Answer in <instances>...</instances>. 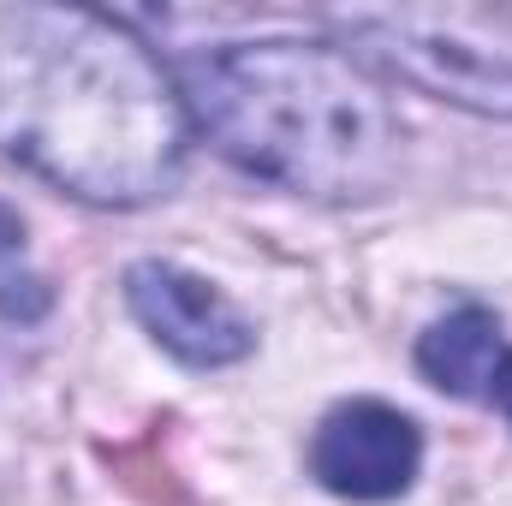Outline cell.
<instances>
[{
  "instance_id": "6da1fadb",
  "label": "cell",
  "mask_w": 512,
  "mask_h": 506,
  "mask_svg": "<svg viewBox=\"0 0 512 506\" xmlns=\"http://www.w3.org/2000/svg\"><path fill=\"white\" fill-rule=\"evenodd\" d=\"M0 143L54 191L137 209L179 185L191 108L120 18L12 6L0 12Z\"/></svg>"
},
{
  "instance_id": "7a4b0ae2",
  "label": "cell",
  "mask_w": 512,
  "mask_h": 506,
  "mask_svg": "<svg viewBox=\"0 0 512 506\" xmlns=\"http://www.w3.org/2000/svg\"><path fill=\"white\" fill-rule=\"evenodd\" d=\"M185 108L209 143L268 185L322 203L382 197L405 161L387 90L334 42H233L185 72Z\"/></svg>"
},
{
  "instance_id": "3957f363",
  "label": "cell",
  "mask_w": 512,
  "mask_h": 506,
  "mask_svg": "<svg viewBox=\"0 0 512 506\" xmlns=\"http://www.w3.org/2000/svg\"><path fill=\"white\" fill-rule=\"evenodd\" d=\"M358 66L453 102L483 120H512V6H358L334 12Z\"/></svg>"
},
{
  "instance_id": "277c9868",
  "label": "cell",
  "mask_w": 512,
  "mask_h": 506,
  "mask_svg": "<svg viewBox=\"0 0 512 506\" xmlns=\"http://www.w3.org/2000/svg\"><path fill=\"white\" fill-rule=\"evenodd\" d=\"M423 429L387 399H346L316 423L310 471L340 501H399L417 483Z\"/></svg>"
},
{
  "instance_id": "5b68a950",
  "label": "cell",
  "mask_w": 512,
  "mask_h": 506,
  "mask_svg": "<svg viewBox=\"0 0 512 506\" xmlns=\"http://www.w3.org/2000/svg\"><path fill=\"white\" fill-rule=\"evenodd\" d=\"M126 304L131 316L149 328L155 346H167L191 370H221L251 358L256 328L191 268L179 262H131L126 268Z\"/></svg>"
},
{
  "instance_id": "8992f818",
  "label": "cell",
  "mask_w": 512,
  "mask_h": 506,
  "mask_svg": "<svg viewBox=\"0 0 512 506\" xmlns=\"http://www.w3.org/2000/svg\"><path fill=\"white\" fill-rule=\"evenodd\" d=\"M417 370H423L429 387H441L453 399L495 405L512 423V340L495 310L459 304L453 316L429 322L423 340H417Z\"/></svg>"
}]
</instances>
